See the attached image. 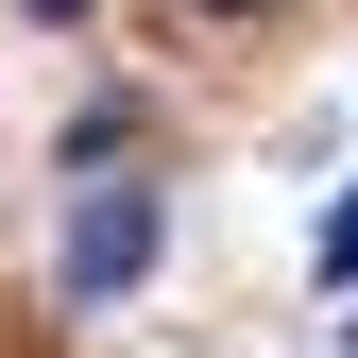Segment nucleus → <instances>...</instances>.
Returning a JSON list of instances; mask_svg holds the SVG:
<instances>
[{
	"label": "nucleus",
	"mask_w": 358,
	"mask_h": 358,
	"mask_svg": "<svg viewBox=\"0 0 358 358\" xmlns=\"http://www.w3.org/2000/svg\"><path fill=\"white\" fill-rule=\"evenodd\" d=\"M52 273H69V307H120V290L154 273V171H85V205H69V256H52Z\"/></svg>",
	"instance_id": "1"
},
{
	"label": "nucleus",
	"mask_w": 358,
	"mask_h": 358,
	"mask_svg": "<svg viewBox=\"0 0 358 358\" xmlns=\"http://www.w3.org/2000/svg\"><path fill=\"white\" fill-rule=\"evenodd\" d=\"M324 273H358V188H341V205H324Z\"/></svg>",
	"instance_id": "2"
},
{
	"label": "nucleus",
	"mask_w": 358,
	"mask_h": 358,
	"mask_svg": "<svg viewBox=\"0 0 358 358\" xmlns=\"http://www.w3.org/2000/svg\"><path fill=\"white\" fill-rule=\"evenodd\" d=\"M17 17H85V0H17Z\"/></svg>",
	"instance_id": "3"
},
{
	"label": "nucleus",
	"mask_w": 358,
	"mask_h": 358,
	"mask_svg": "<svg viewBox=\"0 0 358 358\" xmlns=\"http://www.w3.org/2000/svg\"><path fill=\"white\" fill-rule=\"evenodd\" d=\"M205 17H256V0H205Z\"/></svg>",
	"instance_id": "4"
}]
</instances>
